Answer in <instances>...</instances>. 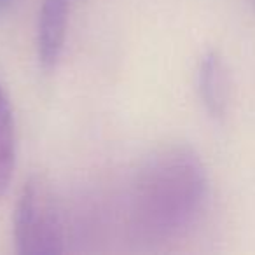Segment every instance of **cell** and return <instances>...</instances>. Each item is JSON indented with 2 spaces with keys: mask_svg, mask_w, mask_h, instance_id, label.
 <instances>
[{
  "mask_svg": "<svg viewBox=\"0 0 255 255\" xmlns=\"http://www.w3.org/2000/svg\"><path fill=\"white\" fill-rule=\"evenodd\" d=\"M208 199L203 159L185 143L150 152L135 173L128 194V222L142 243L161 245L184 236L201 217Z\"/></svg>",
  "mask_w": 255,
  "mask_h": 255,
  "instance_id": "1",
  "label": "cell"
},
{
  "mask_svg": "<svg viewBox=\"0 0 255 255\" xmlns=\"http://www.w3.org/2000/svg\"><path fill=\"white\" fill-rule=\"evenodd\" d=\"M14 241L23 255H58L65 252V220L53 184L32 175L23 184L14 210Z\"/></svg>",
  "mask_w": 255,
  "mask_h": 255,
  "instance_id": "2",
  "label": "cell"
},
{
  "mask_svg": "<svg viewBox=\"0 0 255 255\" xmlns=\"http://www.w3.org/2000/svg\"><path fill=\"white\" fill-rule=\"evenodd\" d=\"M72 0H42L37 23V56L42 68L56 67L65 49Z\"/></svg>",
  "mask_w": 255,
  "mask_h": 255,
  "instance_id": "3",
  "label": "cell"
},
{
  "mask_svg": "<svg viewBox=\"0 0 255 255\" xmlns=\"http://www.w3.org/2000/svg\"><path fill=\"white\" fill-rule=\"evenodd\" d=\"M231 74L224 56L215 49L206 51L198 65V93L210 117L222 121L231 105Z\"/></svg>",
  "mask_w": 255,
  "mask_h": 255,
  "instance_id": "4",
  "label": "cell"
},
{
  "mask_svg": "<svg viewBox=\"0 0 255 255\" xmlns=\"http://www.w3.org/2000/svg\"><path fill=\"white\" fill-rule=\"evenodd\" d=\"M16 166V128L11 102L0 84V199L11 185Z\"/></svg>",
  "mask_w": 255,
  "mask_h": 255,
  "instance_id": "5",
  "label": "cell"
},
{
  "mask_svg": "<svg viewBox=\"0 0 255 255\" xmlns=\"http://www.w3.org/2000/svg\"><path fill=\"white\" fill-rule=\"evenodd\" d=\"M9 4H11V0H0V12L4 11V9L7 7Z\"/></svg>",
  "mask_w": 255,
  "mask_h": 255,
  "instance_id": "6",
  "label": "cell"
},
{
  "mask_svg": "<svg viewBox=\"0 0 255 255\" xmlns=\"http://www.w3.org/2000/svg\"><path fill=\"white\" fill-rule=\"evenodd\" d=\"M247 2H248V5L252 7V11L255 12V0H247Z\"/></svg>",
  "mask_w": 255,
  "mask_h": 255,
  "instance_id": "7",
  "label": "cell"
}]
</instances>
